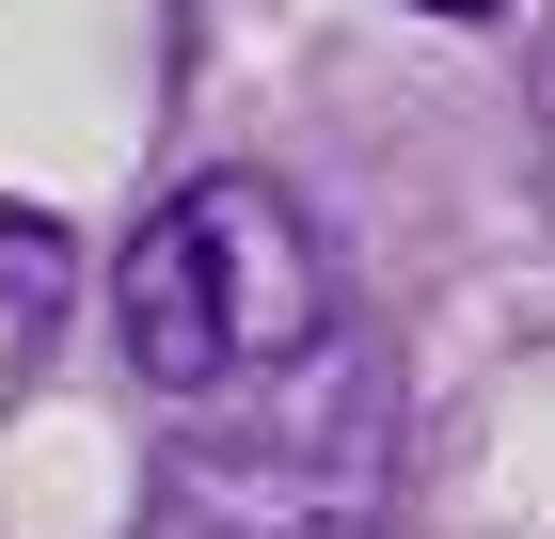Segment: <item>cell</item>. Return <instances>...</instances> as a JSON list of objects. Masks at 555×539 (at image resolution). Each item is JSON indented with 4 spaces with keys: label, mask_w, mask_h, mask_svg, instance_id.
Segmentation results:
<instances>
[{
    "label": "cell",
    "mask_w": 555,
    "mask_h": 539,
    "mask_svg": "<svg viewBox=\"0 0 555 539\" xmlns=\"http://www.w3.org/2000/svg\"><path fill=\"white\" fill-rule=\"evenodd\" d=\"M222 397H255V381H222ZM382 508H397V365L382 333L318 318L255 413L175 428L143 539H382Z\"/></svg>",
    "instance_id": "6da1fadb"
},
{
    "label": "cell",
    "mask_w": 555,
    "mask_h": 539,
    "mask_svg": "<svg viewBox=\"0 0 555 539\" xmlns=\"http://www.w3.org/2000/svg\"><path fill=\"white\" fill-rule=\"evenodd\" d=\"M318 318H334V254H318V222H301L270 175H191V191L128 239V270H112V333H128L143 397L270 381Z\"/></svg>",
    "instance_id": "7a4b0ae2"
},
{
    "label": "cell",
    "mask_w": 555,
    "mask_h": 539,
    "mask_svg": "<svg viewBox=\"0 0 555 539\" xmlns=\"http://www.w3.org/2000/svg\"><path fill=\"white\" fill-rule=\"evenodd\" d=\"M48 318H64V239L33 207H0V349H48Z\"/></svg>",
    "instance_id": "3957f363"
},
{
    "label": "cell",
    "mask_w": 555,
    "mask_h": 539,
    "mask_svg": "<svg viewBox=\"0 0 555 539\" xmlns=\"http://www.w3.org/2000/svg\"><path fill=\"white\" fill-rule=\"evenodd\" d=\"M413 16H508V0H413Z\"/></svg>",
    "instance_id": "277c9868"
}]
</instances>
